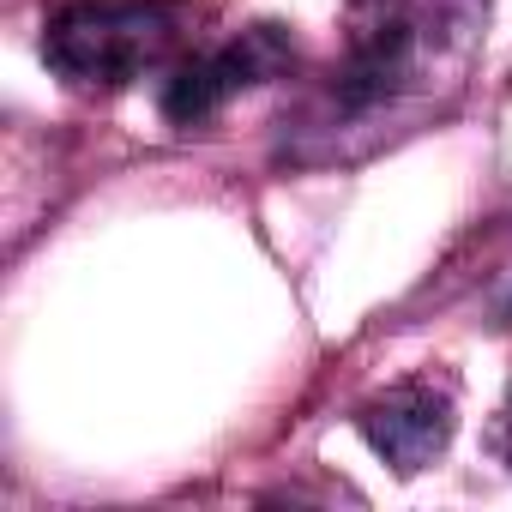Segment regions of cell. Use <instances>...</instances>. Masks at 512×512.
I'll return each instance as SVG.
<instances>
[{
    "mask_svg": "<svg viewBox=\"0 0 512 512\" xmlns=\"http://www.w3.org/2000/svg\"><path fill=\"white\" fill-rule=\"evenodd\" d=\"M488 0H344V49L284 115L278 157L362 163L446 115L482 55Z\"/></svg>",
    "mask_w": 512,
    "mask_h": 512,
    "instance_id": "1",
    "label": "cell"
},
{
    "mask_svg": "<svg viewBox=\"0 0 512 512\" xmlns=\"http://www.w3.org/2000/svg\"><path fill=\"white\" fill-rule=\"evenodd\" d=\"M199 0H67L43 19V61L73 91H127L187 55Z\"/></svg>",
    "mask_w": 512,
    "mask_h": 512,
    "instance_id": "2",
    "label": "cell"
},
{
    "mask_svg": "<svg viewBox=\"0 0 512 512\" xmlns=\"http://www.w3.org/2000/svg\"><path fill=\"white\" fill-rule=\"evenodd\" d=\"M296 61H302V49H296V37H290L284 25H247V31L223 37L217 49L181 55V61L169 67L163 91H157V109H163V121H175V127H199V121H211L217 109H229L235 97L260 91V85H272V79H290Z\"/></svg>",
    "mask_w": 512,
    "mask_h": 512,
    "instance_id": "3",
    "label": "cell"
},
{
    "mask_svg": "<svg viewBox=\"0 0 512 512\" xmlns=\"http://www.w3.org/2000/svg\"><path fill=\"white\" fill-rule=\"evenodd\" d=\"M356 428L362 440L398 470V476H416L428 470L446 446H452V428H458V404L446 386L434 380H398L386 386L380 398H368L356 410Z\"/></svg>",
    "mask_w": 512,
    "mask_h": 512,
    "instance_id": "4",
    "label": "cell"
}]
</instances>
